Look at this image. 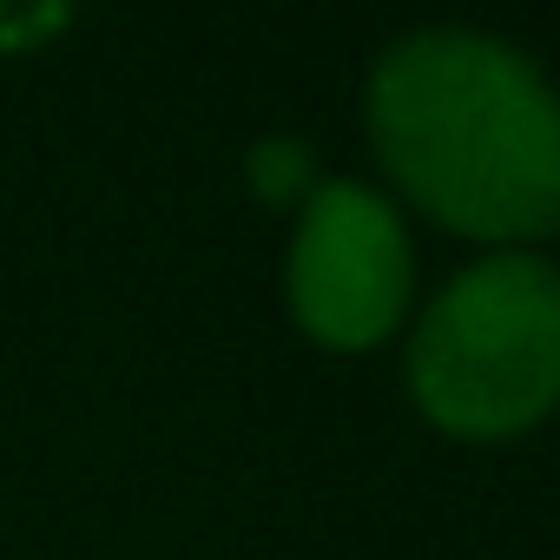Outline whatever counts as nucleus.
<instances>
[{
  "label": "nucleus",
  "mask_w": 560,
  "mask_h": 560,
  "mask_svg": "<svg viewBox=\"0 0 560 560\" xmlns=\"http://www.w3.org/2000/svg\"><path fill=\"white\" fill-rule=\"evenodd\" d=\"M291 317L330 350L383 343L409 311V231L383 191L330 178L304 198L291 237Z\"/></svg>",
  "instance_id": "3"
},
{
  "label": "nucleus",
  "mask_w": 560,
  "mask_h": 560,
  "mask_svg": "<svg viewBox=\"0 0 560 560\" xmlns=\"http://www.w3.org/2000/svg\"><path fill=\"white\" fill-rule=\"evenodd\" d=\"M250 185H257L264 198H291V191H304V185H311V159H304V145H291V139L257 145V152H250Z\"/></svg>",
  "instance_id": "4"
},
{
  "label": "nucleus",
  "mask_w": 560,
  "mask_h": 560,
  "mask_svg": "<svg viewBox=\"0 0 560 560\" xmlns=\"http://www.w3.org/2000/svg\"><path fill=\"white\" fill-rule=\"evenodd\" d=\"M370 139L389 178L448 231H560V100L494 34L429 27L370 73Z\"/></svg>",
  "instance_id": "1"
},
{
  "label": "nucleus",
  "mask_w": 560,
  "mask_h": 560,
  "mask_svg": "<svg viewBox=\"0 0 560 560\" xmlns=\"http://www.w3.org/2000/svg\"><path fill=\"white\" fill-rule=\"evenodd\" d=\"M416 409L468 442L514 435L560 402V270L494 250L435 291L409 343Z\"/></svg>",
  "instance_id": "2"
}]
</instances>
